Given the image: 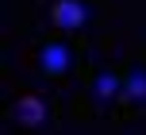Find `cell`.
Instances as JSON below:
<instances>
[{
    "instance_id": "1",
    "label": "cell",
    "mask_w": 146,
    "mask_h": 135,
    "mask_svg": "<svg viewBox=\"0 0 146 135\" xmlns=\"http://www.w3.org/2000/svg\"><path fill=\"white\" fill-rule=\"evenodd\" d=\"M73 70V46H66V43H46L42 50H38V74L42 77H66Z\"/></svg>"
},
{
    "instance_id": "2",
    "label": "cell",
    "mask_w": 146,
    "mask_h": 135,
    "mask_svg": "<svg viewBox=\"0 0 146 135\" xmlns=\"http://www.w3.org/2000/svg\"><path fill=\"white\" fill-rule=\"evenodd\" d=\"M46 19H50L54 31H81L85 19H88V12L77 0H54V4L46 8Z\"/></svg>"
},
{
    "instance_id": "3",
    "label": "cell",
    "mask_w": 146,
    "mask_h": 135,
    "mask_svg": "<svg viewBox=\"0 0 146 135\" xmlns=\"http://www.w3.org/2000/svg\"><path fill=\"white\" fill-rule=\"evenodd\" d=\"M12 120L15 124H23V128H38V124L46 120V100L42 97H35V93H23V97H15L12 100Z\"/></svg>"
},
{
    "instance_id": "4",
    "label": "cell",
    "mask_w": 146,
    "mask_h": 135,
    "mask_svg": "<svg viewBox=\"0 0 146 135\" xmlns=\"http://www.w3.org/2000/svg\"><path fill=\"white\" fill-rule=\"evenodd\" d=\"M123 100L127 104H146V66H131L123 77Z\"/></svg>"
},
{
    "instance_id": "5",
    "label": "cell",
    "mask_w": 146,
    "mask_h": 135,
    "mask_svg": "<svg viewBox=\"0 0 146 135\" xmlns=\"http://www.w3.org/2000/svg\"><path fill=\"white\" fill-rule=\"evenodd\" d=\"M115 93H123V81H119L111 70H104V74L92 77V100L96 104H108V100H115Z\"/></svg>"
}]
</instances>
